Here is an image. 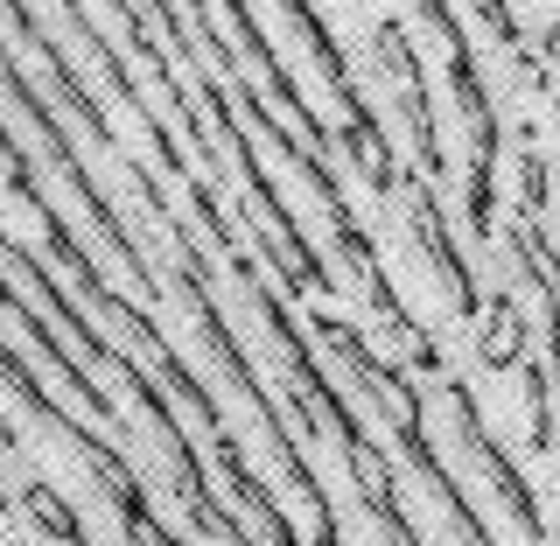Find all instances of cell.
Instances as JSON below:
<instances>
[{
    "label": "cell",
    "mask_w": 560,
    "mask_h": 546,
    "mask_svg": "<svg viewBox=\"0 0 560 546\" xmlns=\"http://www.w3.org/2000/svg\"><path fill=\"white\" fill-rule=\"evenodd\" d=\"M224 267L238 274V288H245V302H253V315L267 323V337H273V358L294 372V385L315 399V414H323V428L337 434V449H343V463H350V484H358V498H364V512L378 519V533L385 539H399V546H413L420 539V525L407 519V504H399V484H393V455H385L372 434H364V420H358V407H350V393L337 379L323 372V358L308 350V337H302V323L288 315V302L273 294V280H259V267H253V245H224Z\"/></svg>",
    "instance_id": "1"
},
{
    "label": "cell",
    "mask_w": 560,
    "mask_h": 546,
    "mask_svg": "<svg viewBox=\"0 0 560 546\" xmlns=\"http://www.w3.org/2000/svg\"><path fill=\"white\" fill-rule=\"evenodd\" d=\"M127 162V183H133V197L154 210V232L168 239V253H175V274H183V302L197 309V329H203V344H210V358L224 364V379L245 393V407H253L259 420H267V442H273V455H280V469H288V484L302 490V504H308V519H315V539H329L337 546L343 539V525H337V504H329V490H323V477H315V463L302 455V442H294V428L280 420V407L267 399V385L253 379V364H245V350H238V337L224 329V315H218V294H210V267H203V253H197V239L183 232V224L168 218V197H162V183L148 175V162H133V154H119Z\"/></svg>",
    "instance_id": "2"
},
{
    "label": "cell",
    "mask_w": 560,
    "mask_h": 546,
    "mask_svg": "<svg viewBox=\"0 0 560 546\" xmlns=\"http://www.w3.org/2000/svg\"><path fill=\"white\" fill-rule=\"evenodd\" d=\"M308 337H315V344H329V350H337V358L350 364V379H358L364 393L378 399V420L393 428V442H399V455H407V469H413V477H420V484L434 490V498L448 504L455 533L483 546V539H490V525L477 519V504L463 498V484H455L448 469H442V455H434V442H428V420H420V393H413V379L399 372V364H385L378 350L364 344L358 329L343 323V315H329V309H315V315H308Z\"/></svg>",
    "instance_id": "3"
},
{
    "label": "cell",
    "mask_w": 560,
    "mask_h": 546,
    "mask_svg": "<svg viewBox=\"0 0 560 546\" xmlns=\"http://www.w3.org/2000/svg\"><path fill=\"white\" fill-rule=\"evenodd\" d=\"M92 309H98V315H113V323H119V329H127V337H133V344H140V350L154 358V372L168 379V393H175V399H183L189 414L203 420L210 449H218V469H224V484H232V490H238V504H245V512L259 519V533H267V539H280V546H294V539H302V533L288 525V504H280L273 490L259 484V469L245 463V449H238V434H232V420H224V407H218V399L203 393V379H197V372L183 364V350H175V344L162 337V323H154L148 309H133V302H127L119 288H105Z\"/></svg>",
    "instance_id": "4"
},
{
    "label": "cell",
    "mask_w": 560,
    "mask_h": 546,
    "mask_svg": "<svg viewBox=\"0 0 560 546\" xmlns=\"http://www.w3.org/2000/svg\"><path fill=\"white\" fill-rule=\"evenodd\" d=\"M413 8L434 22V35H442V49H448V92H455L463 127H469V189H463V204H469V232L490 239L498 232V148H504L498 105L483 92V70H477V49H469V35H463V14H455L448 0H413Z\"/></svg>",
    "instance_id": "5"
},
{
    "label": "cell",
    "mask_w": 560,
    "mask_h": 546,
    "mask_svg": "<svg viewBox=\"0 0 560 546\" xmlns=\"http://www.w3.org/2000/svg\"><path fill=\"white\" fill-rule=\"evenodd\" d=\"M0 379H8V393L22 399V407H28L35 420H43V428H57V442H63V449H78V455H84V469H92V477H98L105 490H113L119 519H127V539H154V546L168 539V546H175V525H162V519L148 512V490H140L133 463H127V455H119L113 442H98V434L84 428V420H70V414L57 407V399L43 393V379H35L28 364H22V350H14L8 337H0Z\"/></svg>",
    "instance_id": "6"
},
{
    "label": "cell",
    "mask_w": 560,
    "mask_h": 546,
    "mask_svg": "<svg viewBox=\"0 0 560 546\" xmlns=\"http://www.w3.org/2000/svg\"><path fill=\"white\" fill-rule=\"evenodd\" d=\"M378 63H385V78H393V98H399V113H407L413 148H420V189L442 197L448 154H442V127H434V105H428V70H420L407 28H399V14H393V22H378Z\"/></svg>",
    "instance_id": "7"
},
{
    "label": "cell",
    "mask_w": 560,
    "mask_h": 546,
    "mask_svg": "<svg viewBox=\"0 0 560 546\" xmlns=\"http://www.w3.org/2000/svg\"><path fill=\"white\" fill-rule=\"evenodd\" d=\"M57 14H63V28H70V35H78V43H84V49H92V63L105 70V84H113V98H119V105H127V113H133V127H140V133H148V148H154V154H162V162H168V175H175V183H183V175H189V162H183V140H175V133H168V119H162V113H154V105H148V98H140V84H133V70H127V63H119V49H113V35H105V28L92 22V14H84V0H57Z\"/></svg>",
    "instance_id": "8"
},
{
    "label": "cell",
    "mask_w": 560,
    "mask_h": 546,
    "mask_svg": "<svg viewBox=\"0 0 560 546\" xmlns=\"http://www.w3.org/2000/svg\"><path fill=\"white\" fill-rule=\"evenodd\" d=\"M448 399H455V428H463V449L483 463V477L498 484V498H504V512H512V525L525 539H547V519H539V504H533V484H525V469L512 463V449L498 442V434L483 428V407H477V393H469L463 379H448Z\"/></svg>",
    "instance_id": "9"
},
{
    "label": "cell",
    "mask_w": 560,
    "mask_h": 546,
    "mask_svg": "<svg viewBox=\"0 0 560 546\" xmlns=\"http://www.w3.org/2000/svg\"><path fill=\"white\" fill-rule=\"evenodd\" d=\"M0 14H8V22H14V35H22V43L35 49V57H43L49 84H57V105H63V113H70V119H78L84 133L98 140V148H113V162H119V154H127V140H119V127L105 119V105H98L92 92H84V78L70 70V57L57 49V35H49V28H43V22L28 14V0H0Z\"/></svg>",
    "instance_id": "10"
},
{
    "label": "cell",
    "mask_w": 560,
    "mask_h": 546,
    "mask_svg": "<svg viewBox=\"0 0 560 546\" xmlns=\"http://www.w3.org/2000/svg\"><path fill=\"white\" fill-rule=\"evenodd\" d=\"M0 169H8V189H14V204L35 210V224H43V239H49V253H57V267L78 280V274H92V259H84V245L70 239V224H63V210L43 197V183H35V162L22 154V140H14V127L0 119Z\"/></svg>",
    "instance_id": "11"
},
{
    "label": "cell",
    "mask_w": 560,
    "mask_h": 546,
    "mask_svg": "<svg viewBox=\"0 0 560 546\" xmlns=\"http://www.w3.org/2000/svg\"><path fill=\"white\" fill-rule=\"evenodd\" d=\"M0 309H8V315H14V323H22V329H28V344H35V350H43V358H49V364H57V385H63V393H70V399H78V407H84V414H98V420H119V407H113V399H105V393H98V385H92V379H84V364H78V358H70V350H63V329H57V323H49V315H43V309H35V302H28V294H14V288H8V280H0Z\"/></svg>",
    "instance_id": "12"
},
{
    "label": "cell",
    "mask_w": 560,
    "mask_h": 546,
    "mask_svg": "<svg viewBox=\"0 0 560 546\" xmlns=\"http://www.w3.org/2000/svg\"><path fill=\"white\" fill-rule=\"evenodd\" d=\"M0 259H8V267L22 274L28 288H35V294H43V302H49V309H57V329H63V337L78 344V350H84V358H92V364H113V358H119V344H113V337H98V329L84 323V309H78V302H70V294L57 288V274H49L43 259H35L28 245L8 232V224H0Z\"/></svg>",
    "instance_id": "13"
},
{
    "label": "cell",
    "mask_w": 560,
    "mask_h": 546,
    "mask_svg": "<svg viewBox=\"0 0 560 546\" xmlns=\"http://www.w3.org/2000/svg\"><path fill=\"white\" fill-rule=\"evenodd\" d=\"M22 504H28L35 519H43V533H57V539H84V525H78V512H70L63 498H49L43 484H28V490H22Z\"/></svg>",
    "instance_id": "14"
},
{
    "label": "cell",
    "mask_w": 560,
    "mask_h": 546,
    "mask_svg": "<svg viewBox=\"0 0 560 546\" xmlns=\"http://www.w3.org/2000/svg\"><path fill=\"white\" fill-rule=\"evenodd\" d=\"M477 14H483V28L498 35L504 49H518V14H512V0H477Z\"/></svg>",
    "instance_id": "15"
},
{
    "label": "cell",
    "mask_w": 560,
    "mask_h": 546,
    "mask_svg": "<svg viewBox=\"0 0 560 546\" xmlns=\"http://www.w3.org/2000/svg\"><path fill=\"white\" fill-rule=\"evenodd\" d=\"M8 512H14V504H8V490H0V519H8Z\"/></svg>",
    "instance_id": "16"
}]
</instances>
